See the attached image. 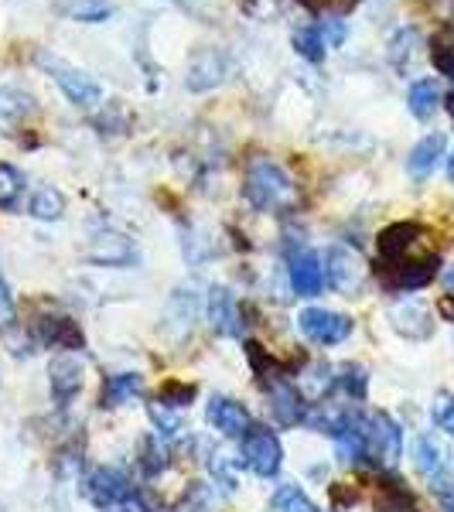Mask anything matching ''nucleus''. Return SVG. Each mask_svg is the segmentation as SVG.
Wrapping results in <instances>:
<instances>
[{"instance_id":"nucleus-1","label":"nucleus","mask_w":454,"mask_h":512,"mask_svg":"<svg viewBox=\"0 0 454 512\" xmlns=\"http://www.w3.org/2000/svg\"><path fill=\"white\" fill-rule=\"evenodd\" d=\"M243 192H246V202L260 212H280V209H291V205L297 202L291 178H287L284 168L270 158H253L250 161Z\"/></svg>"},{"instance_id":"nucleus-2","label":"nucleus","mask_w":454,"mask_h":512,"mask_svg":"<svg viewBox=\"0 0 454 512\" xmlns=\"http://www.w3.org/2000/svg\"><path fill=\"white\" fill-rule=\"evenodd\" d=\"M366 277V260L356 250H349V246H328L325 250V280L338 294L356 297L366 287Z\"/></svg>"},{"instance_id":"nucleus-3","label":"nucleus","mask_w":454,"mask_h":512,"mask_svg":"<svg viewBox=\"0 0 454 512\" xmlns=\"http://www.w3.org/2000/svg\"><path fill=\"white\" fill-rule=\"evenodd\" d=\"M38 65L48 72L55 82H59V89L65 93V99L76 106H96L99 103V86L93 79L86 76V72H79L76 65H69L59 55H48V52H38Z\"/></svg>"},{"instance_id":"nucleus-4","label":"nucleus","mask_w":454,"mask_h":512,"mask_svg":"<svg viewBox=\"0 0 454 512\" xmlns=\"http://www.w3.org/2000/svg\"><path fill=\"white\" fill-rule=\"evenodd\" d=\"M239 458L250 468L253 475L260 478H274L280 472V461H284V448H280V437L267 427H250L243 437V448H239Z\"/></svg>"},{"instance_id":"nucleus-5","label":"nucleus","mask_w":454,"mask_h":512,"mask_svg":"<svg viewBox=\"0 0 454 512\" xmlns=\"http://www.w3.org/2000/svg\"><path fill=\"white\" fill-rule=\"evenodd\" d=\"M366 458L383 468H393L403 458V431L390 414L366 417Z\"/></svg>"},{"instance_id":"nucleus-6","label":"nucleus","mask_w":454,"mask_h":512,"mask_svg":"<svg viewBox=\"0 0 454 512\" xmlns=\"http://www.w3.org/2000/svg\"><path fill=\"white\" fill-rule=\"evenodd\" d=\"M297 325H301V332L315 345H338L356 328L349 315H338V311H328V308H304Z\"/></svg>"},{"instance_id":"nucleus-7","label":"nucleus","mask_w":454,"mask_h":512,"mask_svg":"<svg viewBox=\"0 0 454 512\" xmlns=\"http://www.w3.org/2000/svg\"><path fill=\"white\" fill-rule=\"evenodd\" d=\"M35 99L18 86H0V137H18L21 127L35 117Z\"/></svg>"},{"instance_id":"nucleus-8","label":"nucleus","mask_w":454,"mask_h":512,"mask_svg":"<svg viewBox=\"0 0 454 512\" xmlns=\"http://www.w3.org/2000/svg\"><path fill=\"white\" fill-rule=\"evenodd\" d=\"M82 379H86V369H82L76 352H59L48 362V386L59 403H69L82 390Z\"/></svg>"},{"instance_id":"nucleus-9","label":"nucleus","mask_w":454,"mask_h":512,"mask_svg":"<svg viewBox=\"0 0 454 512\" xmlns=\"http://www.w3.org/2000/svg\"><path fill=\"white\" fill-rule=\"evenodd\" d=\"M205 417H209V424L216 427L222 437H246V431L253 427L250 410L239 400H229V396H212Z\"/></svg>"},{"instance_id":"nucleus-10","label":"nucleus","mask_w":454,"mask_h":512,"mask_svg":"<svg viewBox=\"0 0 454 512\" xmlns=\"http://www.w3.org/2000/svg\"><path fill=\"white\" fill-rule=\"evenodd\" d=\"M222 76H226V59H222V52H216V48H198L192 55V62H188L185 86L192 89V93H205V89L219 86Z\"/></svg>"},{"instance_id":"nucleus-11","label":"nucleus","mask_w":454,"mask_h":512,"mask_svg":"<svg viewBox=\"0 0 454 512\" xmlns=\"http://www.w3.org/2000/svg\"><path fill=\"white\" fill-rule=\"evenodd\" d=\"M270 414L280 427H294L304 420V396L297 393L294 383L287 379H274L270 383Z\"/></svg>"},{"instance_id":"nucleus-12","label":"nucleus","mask_w":454,"mask_h":512,"mask_svg":"<svg viewBox=\"0 0 454 512\" xmlns=\"http://www.w3.org/2000/svg\"><path fill=\"white\" fill-rule=\"evenodd\" d=\"M89 263H99V267H127L134 260V243H130L123 233H99L93 243H89Z\"/></svg>"},{"instance_id":"nucleus-13","label":"nucleus","mask_w":454,"mask_h":512,"mask_svg":"<svg viewBox=\"0 0 454 512\" xmlns=\"http://www.w3.org/2000/svg\"><path fill=\"white\" fill-rule=\"evenodd\" d=\"M291 287L297 297H318L325 291V267L315 253H297L291 260Z\"/></svg>"},{"instance_id":"nucleus-14","label":"nucleus","mask_w":454,"mask_h":512,"mask_svg":"<svg viewBox=\"0 0 454 512\" xmlns=\"http://www.w3.org/2000/svg\"><path fill=\"white\" fill-rule=\"evenodd\" d=\"M437 274V256H424V260H410V263H393V274L386 277V284L393 291H417L427 287Z\"/></svg>"},{"instance_id":"nucleus-15","label":"nucleus","mask_w":454,"mask_h":512,"mask_svg":"<svg viewBox=\"0 0 454 512\" xmlns=\"http://www.w3.org/2000/svg\"><path fill=\"white\" fill-rule=\"evenodd\" d=\"M390 325L403 338H431V332H434L431 315H427V308H424V304H417V301L396 304V308L390 311Z\"/></svg>"},{"instance_id":"nucleus-16","label":"nucleus","mask_w":454,"mask_h":512,"mask_svg":"<svg viewBox=\"0 0 454 512\" xmlns=\"http://www.w3.org/2000/svg\"><path fill=\"white\" fill-rule=\"evenodd\" d=\"M127 492H134L130 489V478L117 472V468H99V472L89 475V499H93L99 509H106L110 502L123 499Z\"/></svg>"},{"instance_id":"nucleus-17","label":"nucleus","mask_w":454,"mask_h":512,"mask_svg":"<svg viewBox=\"0 0 454 512\" xmlns=\"http://www.w3.org/2000/svg\"><path fill=\"white\" fill-rule=\"evenodd\" d=\"M209 325L216 335H239V308L236 297L226 287H212L209 291Z\"/></svg>"},{"instance_id":"nucleus-18","label":"nucleus","mask_w":454,"mask_h":512,"mask_svg":"<svg viewBox=\"0 0 454 512\" xmlns=\"http://www.w3.org/2000/svg\"><path fill=\"white\" fill-rule=\"evenodd\" d=\"M441 158H444V134H427L420 144H414V151H410V158H407L410 178L424 181L437 168V161Z\"/></svg>"},{"instance_id":"nucleus-19","label":"nucleus","mask_w":454,"mask_h":512,"mask_svg":"<svg viewBox=\"0 0 454 512\" xmlns=\"http://www.w3.org/2000/svg\"><path fill=\"white\" fill-rule=\"evenodd\" d=\"M414 236H420V229L414 222H396V226L383 229V236H379V253H383L386 260L400 263L403 256H407L410 243H414Z\"/></svg>"},{"instance_id":"nucleus-20","label":"nucleus","mask_w":454,"mask_h":512,"mask_svg":"<svg viewBox=\"0 0 454 512\" xmlns=\"http://www.w3.org/2000/svg\"><path fill=\"white\" fill-rule=\"evenodd\" d=\"M407 106L417 120H431L437 113V106H441V89H437V82L434 79H417L407 93Z\"/></svg>"},{"instance_id":"nucleus-21","label":"nucleus","mask_w":454,"mask_h":512,"mask_svg":"<svg viewBox=\"0 0 454 512\" xmlns=\"http://www.w3.org/2000/svg\"><path fill=\"white\" fill-rule=\"evenodd\" d=\"M140 393H144V379L137 373H117L106 379L103 386V407H123V403H130Z\"/></svg>"},{"instance_id":"nucleus-22","label":"nucleus","mask_w":454,"mask_h":512,"mask_svg":"<svg viewBox=\"0 0 454 512\" xmlns=\"http://www.w3.org/2000/svg\"><path fill=\"white\" fill-rule=\"evenodd\" d=\"M328 390H332V369H328L325 362H315V366H308V373L297 376V393H301L304 400L321 403Z\"/></svg>"},{"instance_id":"nucleus-23","label":"nucleus","mask_w":454,"mask_h":512,"mask_svg":"<svg viewBox=\"0 0 454 512\" xmlns=\"http://www.w3.org/2000/svg\"><path fill=\"white\" fill-rule=\"evenodd\" d=\"M414 465H417V472L427 475V478H434V475L444 472V451H441V444H437L431 434H420L417 437V444H414Z\"/></svg>"},{"instance_id":"nucleus-24","label":"nucleus","mask_w":454,"mask_h":512,"mask_svg":"<svg viewBox=\"0 0 454 512\" xmlns=\"http://www.w3.org/2000/svg\"><path fill=\"white\" fill-rule=\"evenodd\" d=\"M59 11L65 14L69 21H82V24H99L106 21L113 14V7L106 4V0H69V4H62Z\"/></svg>"},{"instance_id":"nucleus-25","label":"nucleus","mask_w":454,"mask_h":512,"mask_svg":"<svg viewBox=\"0 0 454 512\" xmlns=\"http://www.w3.org/2000/svg\"><path fill=\"white\" fill-rule=\"evenodd\" d=\"M62 212H65V195L59 192V188L45 185V188H38L35 198H31V216L41 219V222L62 219Z\"/></svg>"},{"instance_id":"nucleus-26","label":"nucleus","mask_w":454,"mask_h":512,"mask_svg":"<svg viewBox=\"0 0 454 512\" xmlns=\"http://www.w3.org/2000/svg\"><path fill=\"white\" fill-rule=\"evenodd\" d=\"M21 192H24V178L14 164H4L0 161V209L4 212H14L21 202Z\"/></svg>"},{"instance_id":"nucleus-27","label":"nucleus","mask_w":454,"mask_h":512,"mask_svg":"<svg viewBox=\"0 0 454 512\" xmlns=\"http://www.w3.org/2000/svg\"><path fill=\"white\" fill-rule=\"evenodd\" d=\"M239 461L243 458H233V454H226V451L209 454V472H212V478H216V485H222V489H229V492L236 489L239 485V475H236Z\"/></svg>"},{"instance_id":"nucleus-28","label":"nucleus","mask_w":454,"mask_h":512,"mask_svg":"<svg viewBox=\"0 0 454 512\" xmlns=\"http://www.w3.org/2000/svg\"><path fill=\"white\" fill-rule=\"evenodd\" d=\"M45 342L59 345V349H79L82 335L69 318H48L45 321Z\"/></svg>"},{"instance_id":"nucleus-29","label":"nucleus","mask_w":454,"mask_h":512,"mask_svg":"<svg viewBox=\"0 0 454 512\" xmlns=\"http://www.w3.org/2000/svg\"><path fill=\"white\" fill-rule=\"evenodd\" d=\"M140 465H144L147 475H158L168 468V448H164L161 434L144 437V444H140Z\"/></svg>"},{"instance_id":"nucleus-30","label":"nucleus","mask_w":454,"mask_h":512,"mask_svg":"<svg viewBox=\"0 0 454 512\" xmlns=\"http://www.w3.org/2000/svg\"><path fill=\"white\" fill-rule=\"evenodd\" d=\"M274 509L277 512H318L315 502L297 489V485H280L277 495H274Z\"/></svg>"},{"instance_id":"nucleus-31","label":"nucleus","mask_w":454,"mask_h":512,"mask_svg":"<svg viewBox=\"0 0 454 512\" xmlns=\"http://www.w3.org/2000/svg\"><path fill=\"white\" fill-rule=\"evenodd\" d=\"M294 48H297V55H301V59H308V62H321V59H325V38H321L318 28L294 31Z\"/></svg>"},{"instance_id":"nucleus-32","label":"nucleus","mask_w":454,"mask_h":512,"mask_svg":"<svg viewBox=\"0 0 454 512\" xmlns=\"http://www.w3.org/2000/svg\"><path fill=\"white\" fill-rule=\"evenodd\" d=\"M147 414H151L154 427H158L161 437H178L181 434V417L175 410H168V403H147Z\"/></svg>"},{"instance_id":"nucleus-33","label":"nucleus","mask_w":454,"mask_h":512,"mask_svg":"<svg viewBox=\"0 0 454 512\" xmlns=\"http://www.w3.org/2000/svg\"><path fill=\"white\" fill-rule=\"evenodd\" d=\"M431 417H434L437 431H444V434L454 437V393H441V396H437Z\"/></svg>"},{"instance_id":"nucleus-34","label":"nucleus","mask_w":454,"mask_h":512,"mask_svg":"<svg viewBox=\"0 0 454 512\" xmlns=\"http://www.w3.org/2000/svg\"><path fill=\"white\" fill-rule=\"evenodd\" d=\"M338 383L345 386V393H349V396L362 400V396H366V386H369V376H366V369H362V366H345Z\"/></svg>"},{"instance_id":"nucleus-35","label":"nucleus","mask_w":454,"mask_h":512,"mask_svg":"<svg viewBox=\"0 0 454 512\" xmlns=\"http://www.w3.org/2000/svg\"><path fill=\"white\" fill-rule=\"evenodd\" d=\"M14 318H18V308H14L11 287H7L4 280H0V332H11Z\"/></svg>"},{"instance_id":"nucleus-36","label":"nucleus","mask_w":454,"mask_h":512,"mask_svg":"<svg viewBox=\"0 0 454 512\" xmlns=\"http://www.w3.org/2000/svg\"><path fill=\"white\" fill-rule=\"evenodd\" d=\"M103 512H151V502H147L140 492H127L123 499L110 502V506H106Z\"/></svg>"},{"instance_id":"nucleus-37","label":"nucleus","mask_w":454,"mask_h":512,"mask_svg":"<svg viewBox=\"0 0 454 512\" xmlns=\"http://www.w3.org/2000/svg\"><path fill=\"white\" fill-rule=\"evenodd\" d=\"M318 31H321V38H325V45H332V48H338L345 41V24L338 18H328Z\"/></svg>"},{"instance_id":"nucleus-38","label":"nucleus","mask_w":454,"mask_h":512,"mask_svg":"<svg viewBox=\"0 0 454 512\" xmlns=\"http://www.w3.org/2000/svg\"><path fill=\"white\" fill-rule=\"evenodd\" d=\"M192 386H168V390L161 393V403H168V407H185L188 400H192Z\"/></svg>"},{"instance_id":"nucleus-39","label":"nucleus","mask_w":454,"mask_h":512,"mask_svg":"<svg viewBox=\"0 0 454 512\" xmlns=\"http://www.w3.org/2000/svg\"><path fill=\"white\" fill-rule=\"evenodd\" d=\"M434 65L451 79V86H454V48H434Z\"/></svg>"},{"instance_id":"nucleus-40","label":"nucleus","mask_w":454,"mask_h":512,"mask_svg":"<svg viewBox=\"0 0 454 512\" xmlns=\"http://www.w3.org/2000/svg\"><path fill=\"white\" fill-rule=\"evenodd\" d=\"M441 315L448 318V321H454V297H451V294H448V297H444V301H441Z\"/></svg>"},{"instance_id":"nucleus-41","label":"nucleus","mask_w":454,"mask_h":512,"mask_svg":"<svg viewBox=\"0 0 454 512\" xmlns=\"http://www.w3.org/2000/svg\"><path fill=\"white\" fill-rule=\"evenodd\" d=\"M444 287H448V294L454 297V267L448 270V274H444Z\"/></svg>"},{"instance_id":"nucleus-42","label":"nucleus","mask_w":454,"mask_h":512,"mask_svg":"<svg viewBox=\"0 0 454 512\" xmlns=\"http://www.w3.org/2000/svg\"><path fill=\"white\" fill-rule=\"evenodd\" d=\"M448 175H451V181H454V154L448 158Z\"/></svg>"},{"instance_id":"nucleus-43","label":"nucleus","mask_w":454,"mask_h":512,"mask_svg":"<svg viewBox=\"0 0 454 512\" xmlns=\"http://www.w3.org/2000/svg\"><path fill=\"white\" fill-rule=\"evenodd\" d=\"M444 512H454V499H444Z\"/></svg>"}]
</instances>
